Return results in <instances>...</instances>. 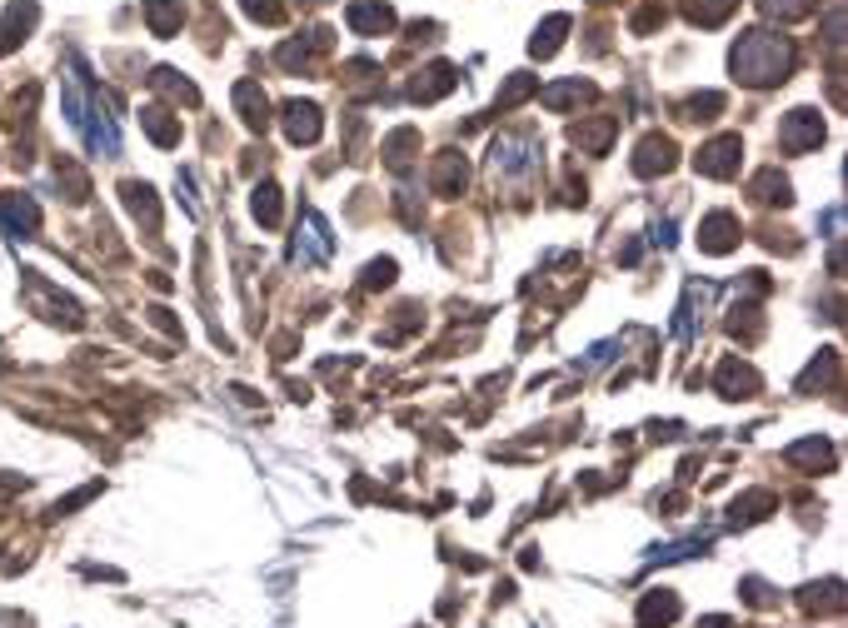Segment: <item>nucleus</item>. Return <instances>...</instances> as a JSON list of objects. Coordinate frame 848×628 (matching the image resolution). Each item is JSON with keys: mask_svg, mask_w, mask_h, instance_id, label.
<instances>
[{"mask_svg": "<svg viewBox=\"0 0 848 628\" xmlns=\"http://www.w3.org/2000/svg\"><path fill=\"white\" fill-rule=\"evenodd\" d=\"M798 65V50L788 35L778 30H744L728 50V70H734L738 85L748 90H768V85H784Z\"/></svg>", "mask_w": 848, "mask_h": 628, "instance_id": "1", "label": "nucleus"}, {"mask_svg": "<svg viewBox=\"0 0 848 628\" xmlns=\"http://www.w3.org/2000/svg\"><path fill=\"white\" fill-rule=\"evenodd\" d=\"M25 299H30V309H35L40 319H50V325H65V329H80V325H85V315H80L75 299L60 295L55 285H45L35 269H25Z\"/></svg>", "mask_w": 848, "mask_h": 628, "instance_id": "2", "label": "nucleus"}, {"mask_svg": "<svg viewBox=\"0 0 848 628\" xmlns=\"http://www.w3.org/2000/svg\"><path fill=\"white\" fill-rule=\"evenodd\" d=\"M489 159H494V175L529 179L539 169V140L534 135H499L494 150H489Z\"/></svg>", "mask_w": 848, "mask_h": 628, "instance_id": "3", "label": "nucleus"}, {"mask_svg": "<svg viewBox=\"0 0 848 628\" xmlns=\"http://www.w3.org/2000/svg\"><path fill=\"white\" fill-rule=\"evenodd\" d=\"M738 165H744V140L738 135H714L708 145H698V155H694V169L708 179H734Z\"/></svg>", "mask_w": 848, "mask_h": 628, "instance_id": "4", "label": "nucleus"}, {"mask_svg": "<svg viewBox=\"0 0 848 628\" xmlns=\"http://www.w3.org/2000/svg\"><path fill=\"white\" fill-rule=\"evenodd\" d=\"M778 145H784L788 155H804V150L824 145V115H818V110H808V105L788 110L784 125H778Z\"/></svg>", "mask_w": 848, "mask_h": 628, "instance_id": "5", "label": "nucleus"}, {"mask_svg": "<svg viewBox=\"0 0 848 628\" xmlns=\"http://www.w3.org/2000/svg\"><path fill=\"white\" fill-rule=\"evenodd\" d=\"M678 165V145L668 135H644L634 145V159H629V169H634L638 179H654V175H668V169Z\"/></svg>", "mask_w": 848, "mask_h": 628, "instance_id": "6", "label": "nucleus"}, {"mask_svg": "<svg viewBox=\"0 0 848 628\" xmlns=\"http://www.w3.org/2000/svg\"><path fill=\"white\" fill-rule=\"evenodd\" d=\"M35 25H40V6H35V0H10L6 16H0V55H10V50L25 45Z\"/></svg>", "mask_w": 848, "mask_h": 628, "instance_id": "7", "label": "nucleus"}, {"mask_svg": "<svg viewBox=\"0 0 848 628\" xmlns=\"http://www.w3.org/2000/svg\"><path fill=\"white\" fill-rule=\"evenodd\" d=\"M738 239H744V229H738V215H728V209H714V215L698 219V249L704 255H728V249H738Z\"/></svg>", "mask_w": 848, "mask_h": 628, "instance_id": "8", "label": "nucleus"}, {"mask_svg": "<svg viewBox=\"0 0 848 628\" xmlns=\"http://www.w3.org/2000/svg\"><path fill=\"white\" fill-rule=\"evenodd\" d=\"M714 389H718L724 399H754L758 389H764V379H758V369L748 364V359L728 354L724 364H718V374H714Z\"/></svg>", "mask_w": 848, "mask_h": 628, "instance_id": "9", "label": "nucleus"}, {"mask_svg": "<svg viewBox=\"0 0 848 628\" xmlns=\"http://www.w3.org/2000/svg\"><path fill=\"white\" fill-rule=\"evenodd\" d=\"M454 85H459V70L449 65V60H435V65H425L415 80H409V100H415V105H435V100H445Z\"/></svg>", "mask_w": 848, "mask_h": 628, "instance_id": "10", "label": "nucleus"}, {"mask_svg": "<svg viewBox=\"0 0 848 628\" xmlns=\"http://www.w3.org/2000/svg\"><path fill=\"white\" fill-rule=\"evenodd\" d=\"M0 225L10 229V239H35L40 235V205L30 195H0Z\"/></svg>", "mask_w": 848, "mask_h": 628, "instance_id": "11", "label": "nucleus"}, {"mask_svg": "<svg viewBox=\"0 0 848 628\" xmlns=\"http://www.w3.org/2000/svg\"><path fill=\"white\" fill-rule=\"evenodd\" d=\"M469 185V159L459 155V150H439L435 155V175H429V189H435L439 199H454L464 195Z\"/></svg>", "mask_w": 848, "mask_h": 628, "instance_id": "12", "label": "nucleus"}, {"mask_svg": "<svg viewBox=\"0 0 848 628\" xmlns=\"http://www.w3.org/2000/svg\"><path fill=\"white\" fill-rule=\"evenodd\" d=\"M339 90H345V95H355V100H369V95H379V90H385V70H379L375 60L355 55V60H345V65H339Z\"/></svg>", "mask_w": 848, "mask_h": 628, "instance_id": "13", "label": "nucleus"}, {"mask_svg": "<svg viewBox=\"0 0 848 628\" xmlns=\"http://www.w3.org/2000/svg\"><path fill=\"white\" fill-rule=\"evenodd\" d=\"M279 120H285V135L295 140V145H315V140L325 135V115H319V105H309V100H289V105L279 110Z\"/></svg>", "mask_w": 848, "mask_h": 628, "instance_id": "14", "label": "nucleus"}, {"mask_svg": "<svg viewBox=\"0 0 848 628\" xmlns=\"http://www.w3.org/2000/svg\"><path fill=\"white\" fill-rule=\"evenodd\" d=\"M614 135H619V115H589L569 130V140H574L584 155H604V150L614 145Z\"/></svg>", "mask_w": 848, "mask_h": 628, "instance_id": "15", "label": "nucleus"}, {"mask_svg": "<svg viewBox=\"0 0 848 628\" xmlns=\"http://www.w3.org/2000/svg\"><path fill=\"white\" fill-rule=\"evenodd\" d=\"M345 20H349L355 35H389V30H395V10L379 6V0H355V6L345 10Z\"/></svg>", "mask_w": 848, "mask_h": 628, "instance_id": "16", "label": "nucleus"}, {"mask_svg": "<svg viewBox=\"0 0 848 628\" xmlns=\"http://www.w3.org/2000/svg\"><path fill=\"white\" fill-rule=\"evenodd\" d=\"M784 459H788V464H794V469H808V474H828V469H834V444H828V439H798V444H788L784 449Z\"/></svg>", "mask_w": 848, "mask_h": 628, "instance_id": "17", "label": "nucleus"}, {"mask_svg": "<svg viewBox=\"0 0 848 628\" xmlns=\"http://www.w3.org/2000/svg\"><path fill=\"white\" fill-rule=\"evenodd\" d=\"M319 50H329V30H309L305 40H285V45L275 50V65L279 70H309V60H315Z\"/></svg>", "mask_w": 848, "mask_h": 628, "instance_id": "18", "label": "nucleus"}, {"mask_svg": "<svg viewBox=\"0 0 848 628\" xmlns=\"http://www.w3.org/2000/svg\"><path fill=\"white\" fill-rule=\"evenodd\" d=\"M678 618V594H668V588H648L644 598H638V628H668Z\"/></svg>", "mask_w": 848, "mask_h": 628, "instance_id": "19", "label": "nucleus"}, {"mask_svg": "<svg viewBox=\"0 0 848 628\" xmlns=\"http://www.w3.org/2000/svg\"><path fill=\"white\" fill-rule=\"evenodd\" d=\"M120 195H125L130 215L145 225V235H155V229H160V199H155V189L140 185V179H125V185H120Z\"/></svg>", "mask_w": 848, "mask_h": 628, "instance_id": "20", "label": "nucleus"}, {"mask_svg": "<svg viewBox=\"0 0 848 628\" xmlns=\"http://www.w3.org/2000/svg\"><path fill=\"white\" fill-rule=\"evenodd\" d=\"M748 195H754L758 205H778V209H788V205H794V185H788V179L778 175L774 165H768V169H758V175L748 179Z\"/></svg>", "mask_w": 848, "mask_h": 628, "instance_id": "21", "label": "nucleus"}, {"mask_svg": "<svg viewBox=\"0 0 848 628\" xmlns=\"http://www.w3.org/2000/svg\"><path fill=\"white\" fill-rule=\"evenodd\" d=\"M235 110L249 130H265L269 125V95L255 85V80H239L235 85Z\"/></svg>", "mask_w": 848, "mask_h": 628, "instance_id": "22", "label": "nucleus"}, {"mask_svg": "<svg viewBox=\"0 0 848 628\" xmlns=\"http://www.w3.org/2000/svg\"><path fill=\"white\" fill-rule=\"evenodd\" d=\"M299 229H305V235L295 239V255H305V259H315V265H325L329 249H335V245H329V225L315 215V209H309L305 225H299Z\"/></svg>", "mask_w": 848, "mask_h": 628, "instance_id": "23", "label": "nucleus"}, {"mask_svg": "<svg viewBox=\"0 0 848 628\" xmlns=\"http://www.w3.org/2000/svg\"><path fill=\"white\" fill-rule=\"evenodd\" d=\"M778 498L768 494V488H748V494H738L734 504H728V524H758L764 514H774Z\"/></svg>", "mask_w": 848, "mask_h": 628, "instance_id": "24", "label": "nucleus"}, {"mask_svg": "<svg viewBox=\"0 0 848 628\" xmlns=\"http://www.w3.org/2000/svg\"><path fill=\"white\" fill-rule=\"evenodd\" d=\"M798 608H804V614H838V608H844V584H838V578L808 584L804 594H798Z\"/></svg>", "mask_w": 848, "mask_h": 628, "instance_id": "25", "label": "nucleus"}, {"mask_svg": "<svg viewBox=\"0 0 848 628\" xmlns=\"http://www.w3.org/2000/svg\"><path fill=\"white\" fill-rule=\"evenodd\" d=\"M569 25H574V20H569V16H549L544 25H539L534 35H529V55H534V60H549V55H559V45H564Z\"/></svg>", "mask_w": 848, "mask_h": 628, "instance_id": "26", "label": "nucleus"}, {"mask_svg": "<svg viewBox=\"0 0 848 628\" xmlns=\"http://www.w3.org/2000/svg\"><path fill=\"white\" fill-rule=\"evenodd\" d=\"M379 155H385V165H389V169H405L409 159L419 155V130H415V125L389 130V135H385V150H379Z\"/></svg>", "mask_w": 848, "mask_h": 628, "instance_id": "27", "label": "nucleus"}, {"mask_svg": "<svg viewBox=\"0 0 848 628\" xmlns=\"http://www.w3.org/2000/svg\"><path fill=\"white\" fill-rule=\"evenodd\" d=\"M180 20H185V0H145V25L150 35H175Z\"/></svg>", "mask_w": 848, "mask_h": 628, "instance_id": "28", "label": "nucleus"}, {"mask_svg": "<svg viewBox=\"0 0 848 628\" xmlns=\"http://www.w3.org/2000/svg\"><path fill=\"white\" fill-rule=\"evenodd\" d=\"M150 90H160V95H170L175 105H200V90L190 85L180 70H170V65H160L155 75H150Z\"/></svg>", "mask_w": 848, "mask_h": 628, "instance_id": "29", "label": "nucleus"}, {"mask_svg": "<svg viewBox=\"0 0 848 628\" xmlns=\"http://www.w3.org/2000/svg\"><path fill=\"white\" fill-rule=\"evenodd\" d=\"M55 185H60V195H65L70 205H85V199H90V175L75 165V159H65V155L55 159Z\"/></svg>", "mask_w": 848, "mask_h": 628, "instance_id": "30", "label": "nucleus"}, {"mask_svg": "<svg viewBox=\"0 0 848 628\" xmlns=\"http://www.w3.org/2000/svg\"><path fill=\"white\" fill-rule=\"evenodd\" d=\"M140 125H145V135L155 140V145H180V120L170 115V110H160V105H145L140 110Z\"/></svg>", "mask_w": 848, "mask_h": 628, "instance_id": "31", "label": "nucleus"}, {"mask_svg": "<svg viewBox=\"0 0 848 628\" xmlns=\"http://www.w3.org/2000/svg\"><path fill=\"white\" fill-rule=\"evenodd\" d=\"M599 90L589 85V80H564V85H549L539 90V100H544L549 110H569V105H584V100H594Z\"/></svg>", "mask_w": 848, "mask_h": 628, "instance_id": "32", "label": "nucleus"}, {"mask_svg": "<svg viewBox=\"0 0 848 628\" xmlns=\"http://www.w3.org/2000/svg\"><path fill=\"white\" fill-rule=\"evenodd\" d=\"M734 10H738V0H684V16L694 20V25H704V30L724 25Z\"/></svg>", "mask_w": 848, "mask_h": 628, "instance_id": "33", "label": "nucleus"}, {"mask_svg": "<svg viewBox=\"0 0 848 628\" xmlns=\"http://www.w3.org/2000/svg\"><path fill=\"white\" fill-rule=\"evenodd\" d=\"M249 209H255V219L265 229H275L279 225V215H285V199H279V185H255V195H249Z\"/></svg>", "mask_w": 848, "mask_h": 628, "instance_id": "34", "label": "nucleus"}, {"mask_svg": "<svg viewBox=\"0 0 848 628\" xmlns=\"http://www.w3.org/2000/svg\"><path fill=\"white\" fill-rule=\"evenodd\" d=\"M758 10H764L768 20H778V25H788V20H804V16H814V6L818 0H754Z\"/></svg>", "mask_w": 848, "mask_h": 628, "instance_id": "35", "label": "nucleus"}, {"mask_svg": "<svg viewBox=\"0 0 848 628\" xmlns=\"http://www.w3.org/2000/svg\"><path fill=\"white\" fill-rule=\"evenodd\" d=\"M529 95H539V80L534 75H509L504 90H499V100H494V110L504 115V110H514L519 100H529Z\"/></svg>", "mask_w": 848, "mask_h": 628, "instance_id": "36", "label": "nucleus"}, {"mask_svg": "<svg viewBox=\"0 0 848 628\" xmlns=\"http://www.w3.org/2000/svg\"><path fill=\"white\" fill-rule=\"evenodd\" d=\"M728 334L744 339V344H754V339L764 334V319H758V309H754V305H738L734 319H728Z\"/></svg>", "mask_w": 848, "mask_h": 628, "instance_id": "37", "label": "nucleus"}, {"mask_svg": "<svg viewBox=\"0 0 848 628\" xmlns=\"http://www.w3.org/2000/svg\"><path fill=\"white\" fill-rule=\"evenodd\" d=\"M838 374V349H824V359H814V364L804 369V374H798V389H814V384H828V379Z\"/></svg>", "mask_w": 848, "mask_h": 628, "instance_id": "38", "label": "nucleus"}, {"mask_svg": "<svg viewBox=\"0 0 848 628\" xmlns=\"http://www.w3.org/2000/svg\"><path fill=\"white\" fill-rule=\"evenodd\" d=\"M239 10L259 25H285V0H239Z\"/></svg>", "mask_w": 848, "mask_h": 628, "instance_id": "39", "label": "nucleus"}, {"mask_svg": "<svg viewBox=\"0 0 848 628\" xmlns=\"http://www.w3.org/2000/svg\"><path fill=\"white\" fill-rule=\"evenodd\" d=\"M35 100H40V90H35V85H25L16 100H10V115H6V120H10V130L30 125V115H35Z\"/></svg>", "mask_w": 848, "mask_h": 628, "instance_id": "40", "label": "nucleus"}, {"mask_svg": "<svg viewBox=\"0 0 848 628\" xmlns=\"http://www.w3.org/2000/svg\"><path fill=\"white\" fill-rule=\"evenodd\" d=\"M684 110H688V120H718V110H724V95H718V90H704V95H694Z\"/></svg>", "mask_w": 848, "mask_h": 628, "instance_id": "41", "label": "nucleus"}, {"mask_svg": "<svg viewBox=\"0 0 848 628\" xmlns=\"http://www.w3.org/2000/svg\"><path fill=\"white\" fill-rule=\"evenodd\" d=\"M365 289H385V285H395V259H369L365 265V279H359Z\"/></svg>", "mask_w": 848, "mask_h": 628, "instance_id": "42", "label": "nucleus"}, {"mask_svg": "<svg viewBox=\"0 0 848 628\" xmlns=\"http://www.w3.org/2000/svg\"><path fill=\"white\" fill-rule=\"evenodd\" d=\"M654 25H664V6H658V0H648V6H638V10H634L629 30H634V35H648Z\"/></svg>", "mask_w": 848, "mask_h": 628, "instance_id": "43", "label": "nucleus"}, {"mask_svg": "<svg viewBox=\"0 0 848 628\" xmlns=\"http://www.w3.org/2000/svg\"><path fill=\"white\" fill-rule=\"evenodd\" d=\"M744 598L754 608H768V604H774V588H768L764 578H744Z\"/></svg>", "mask_w": 848, "mask_h": 628, "instance_id": "44", "label": "nucleus"}, {"mask_svg": "<svg viewBox=\"0 0 848 628\" xmlns=\"http://www.w3.org/2000/svg\"><path fill=\"white\" fill-rule=\"evenodd\" d=\"M824 30H828V35H824L828 45H834V50H844V6H834V10H828V25H824Z\"/></svg>", "mask_w": 848, "mask_h": 628, "instance_id": "45", "label": "nucleus"}, {"mask_svg": "<svg viewBox=\"0 0 848 628\" xmlns=\"http://www.w3.org/2000/svg\"><path fill=\"white\" fill-rule=\"evenodd\" d=\"M95 494H100V484L75 488V494H70V498H60V504H55V514H70V508H80V504H85V498H95Z\"/></svg>", "mask_w": 848, "mask_h": 628, "instance_id": "46", "label": "nucleus"}, {"mask_svg": "<svg viewBox=\"0 0 848 628\" xmlns=\"http://www.w3.org/2000/svg\"><path fill=\"white\" fill-rule=\"evenodd\" d=\"M698 628H734V618H724V614H714V618H698Z\"/></svg>", "mask_w": 848, "mask_h": 628, "instance_id": "47", "label": "nucleus"}, {"mask_svg": "<svg viewBox=\"0 0 848 628\" xmlns=\"http://www.w3.org/2000/svg\"><path fill=\"white\" fill-rule=\"evenodd\" d=\"M305 6H325V0H305Z\"/></svg>", "mask_w": 848, "mask_h": 628, "instance_id": "48", "label": "nucleus"}, {"mask_svg": "<svg viewBox=\"0 0 848 628\" xmlns=\"http://www.w3.org/2000/svg\"><path fill=\"white\" fill-rule=\"evenodd\" d=\"M594 6H609V0H594Z\"/></svg>", "mask_w": 848, "mask_h": 628, "instance_id": "49", "label": "nucleus"}]
</instances>
